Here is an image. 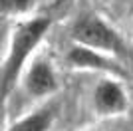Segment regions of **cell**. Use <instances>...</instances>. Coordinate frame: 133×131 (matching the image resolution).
Here are the masks:
<instances>
[{
	"label": "cell",
	"mask_w": 133,
	"mask_h": 131,
	"mask_svg": "<svg viewBox=\"0 0 133 131\" xmlns=\"http://www.w3.org/2000/svg\"><path fill=\"white\" fill-rule=\"evenodd\" d=\"M58 117V105L46 103L32 109L30 113L18 117L6 131H52Z\"/></svg>",
	"instance_id": "cell-6"
},
{
	"label": "cell",
	"mask_w": 133,
	"mask_h": 131,
	"mask_svg": "<svg viewBox=\"0 0 133 131\" xmlns=\"http://www.w3.org/2000/svg\"><path fill=\"white\" fill-rule=\"evenodd\" d=\"M52 28V18L34 14L22 18L14 24L8 38V48L2 64H0V101L14 89L18 80L22 77L26 66L30 64L34 52L44 42Z\"/></svg>",
	"instance_id": "cell-1"
},
{
	"label": "cell",
	"mask_w": 133,
	"mask_h": 131,
	"mask_svg": "<svg viewBox=\"0 0 133 131\" xmlns=\"http://www.w3.org/2000/svg\"><path fill=\"white\" fill-rule=\"evenodd\" d=\"M40 2L42 0H0V16L14 18V20L34 16Z\"/></svg>",
	"instance_id": "cell-7"
},
{
	"label": "cell",
	"mask_w": 133,
	"mask_h": 131,
	"mask_svg": "<svg viewBox=\"0 0 133 131\" xmlns=\"http://www.w3.org/2000/svg\"><path fill=\"white\" fill-rule=\"evenodd\" d=\"M20 80H22L24 91L34 99L52 97L60 89L58 71L52 66V62L46 58H32Z\"/></svg>",
	"instance_id": "cell-5"
},
{
	"label": "cell",
	"mask_w": 133,
	"mask_h": 131,
	"mask_svg": "<svg viewBox=\"0 0 133 131\" xmlns=\"http://www.w3.org/2000/svg\"><path fill=\"white\" fill-rule=\"evenodd\" d=\"M70 38H72L74 44H82V46H88V48L105 52V54H111L119 60L129 54L123 36L115 30V26H111L97 12L82 14L72 24Z\"/></svg>",
	"instance_id": "cell-2"
},
{
	"label": "cell",
	"mask_w": 133,
	"mask_h": 131,
	"mask_svg": "<svg viewBox=\"0 0 133 131\" xmlns=\"http://www.w3.org/2000/svg\"><path fill=\"white\" fill-rule=\"evenodd\" d=\"M125 80L113 76H101L99 82L94 86L91 91V107H94L97 117L103 119H113V117H123L127 115L131 107Z\"/></svg>",
	"instance_id": "cell-3"
},
{
	"label": "cell",
	"mask_w": 133,
	"mask_h": 131,
	"mask_svg": "<svg viewBox=\"0 0 133 131\" xmlns=\"http://www.w3.org/2000/svg\"><path fill=\"white\" fill-rule=\"evenodd\" d=\"M131 24H133V18H131Z\"/></svg>",
	"instance_id": "cell-9"
},
{
	"label": "cell",
	"mask_w": 133,
	"mask_h": 131,
	"mask_svg": "<svg viewBox=\"0 0 133 131\" xmlns=\"http://www.w3.org/2000/svg\"><path fill=\"white\" fill-rule=\"evenodd\" d=\"M83 131H99V129H83Z\"/></svg>",
	"instance_id": "cell-8"
},
{
	"label": "cell",
	"mask_w": 133,
	"mask_h": 131,
	"mask_svg": "<svg viewBox=\"0 0 133 131\" xmlns=\"http://www.w3.org/2000/svg\"><path fill=\"white\" fill-rule=\"evenodd\" d=\"M66 62L72 66L74 70L82 71H91V74H99V76H113L119 80H127L129 71L125 70V66L119 58L99 50L88 48L82 44H74L70 46L66 54Z\"/></svg>",
	"instance_id": "cell-4"
}]
</instances>
